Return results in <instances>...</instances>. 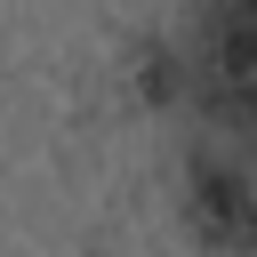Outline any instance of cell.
<instances>
[{
  "label": "cell",
  "mask_w": 257,
  "mask_h": 257,
  "mask_svg": "<svg viewBox=\"0 0 257 257\" xmlns=\"http://www.w3.org/2000/svg\"><path fill=\"white\" fill-rule=\"evenodd\" d=\"M193 233L201 241H257V193L233 169H193Z\"/></svg>",
  "instance_id": "7a4b0ae2"
},
{
  "label": "cell",
  "mask_w": 257,
  "mask_h": 257,
  "mask_svg": "<svg viewBox=\"0 0 257 257\" xmlns=\"http://www.w3.org/2000/svg\"><path fill=\"white\" fill-rule=\"evenodd\" d=\"M185 64H193V104L233 137H257V0H209Z\"/></svg>",
  "instance_id": "6da1fadb"
}]
</instances>
